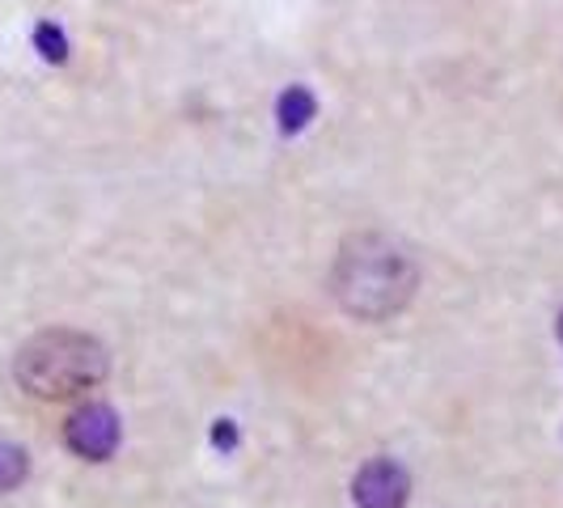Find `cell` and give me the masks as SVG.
I'll list each match as a JSON object with an SVG mask.
<instances>
[{
	"label": "cell",
	"instance_id": "obj_5",
	"mask_svg": "<svg viewBox=\"0 0 563 508\" xmlns=\"http://www.w3.org/2000/svg\"><path fill=\"white\" fill-rule=\"evenodd\" d=\"M313 119H318V98L306 85H288L276 98V123H280L284 136H301Z\"/></svg>",
	"mask_w": 563,
	"mask_h": 508
},
{
	"label": "cell",
	"instance_id": "obj_3",
	"mask_svg": "<svg viewBox=\"0 0 563 508\" xmlns=\"http://www.w3.org/2000/svg\"><path fill=\"white\" fill-rule=\"evenodd\" d=\"M123 441V423L111 402H85L64 423V445L85 462H107Z\"/></svg>",
	"mask_w": 563,
	"mask_h": 508
},
{
	"label": "cell",
	"instance_id": "obj_1",
	"mask_svg": "<svg viewBox=\"0 0 563 508\" xmlns=\"http://www.w3.org/2000/svg\"><path fill=\"white\" fill-rule=\"evenodd\" d=\"M420 288L416 258L386 233H352L331 267V297L356 322H386L411 306Z\"/></svg>",
	"mask_w": 563,
	"mask_h": 508
},
{
	"label": "cell",
	"instance_id": "obj_2",
	"mask_svg": "<svg viewBox=\"0 0 563 508\" xmlns=\"http://www.w3.org/2000/svg\"><path fill=\"white\" fill-rule=\"evenodd\" d=\"M111 373V356L107 347L85 331H68V327H52L26 339L13 356V377L30 398L43 402H59V398L85 395L93 386H102Z\"/></svg>",
	"mask_w": 563,
	"mask_h": 508
},
{
	"label": "cell",
	"instance_id": "obj_8",
	"mask_svg": "<svg viewBox=\"0 0 563 508\" xmlns=\"http://www.w3.org/2000/svg\"><path fill=\"white\" fill-rule=\"evenodd\" d=\"M212 445H217V450H233V445H238V423L233 420L212 423Z\"/></svg>",
	"mask_w": 563,
	"mask_h": 508
},
{
	"label": "cell",
	"instance_id": "obj_7",
	"mask_svg": "<svg viewBox=\"0 0 563 508\" xmlns=\"http://www.w3.org/2000/svg\"><path fill=\"white\" fill-rule=\"evenodd\" d=\"M34 47L47 64H64L68 59V34L56 26V22H38L34 26Z\"/></svg>",
	"mask_w": 563,
	"mask_h": 508
},
{
	"label": "cell",
	"instance_id": "obj_4",
	"mask_svg": "<svg viewBox=\"0 0 563 508\" xmlns=\"http://www.w3.org/2000/svg\"><path fill=\"white\" fill-rule=\"evenodd\" d=\"M411 496V475L395 457H373L352 479V500L356 508H402Z\"/></svg>",
	"mask_w": 563,
	"mask_h": 508
},
{
	"label": "cell",
	"instance_id": "obj_6",
	"mask_svg": "<svg viewBox=\"0 0 563 508\" xmlns=\"http://www.w3.org/2000/svg\"><path fill=\"white\" fill-rule=\"evenodd\" d=\"M30 475V453L22 445H9V441H0V492H13V487H22Z\"/></svg>",
	"mask_w": 563,
	"mask_h": 508
},
{
	"label": "cell",
	"instance_id": "obj_9",
	"mask_svg": "<svg viewBox=\"0 0 563 508\" xmlns=\"http://www.w3.org/2000/svg\"><path fill=\"white\" fill-rule=\"evenodd\" d=\"M560 339H563V313H560Z\"/></svg>",
	"mask_w": 563,
	"mask_h": 508
}]
</instances>
